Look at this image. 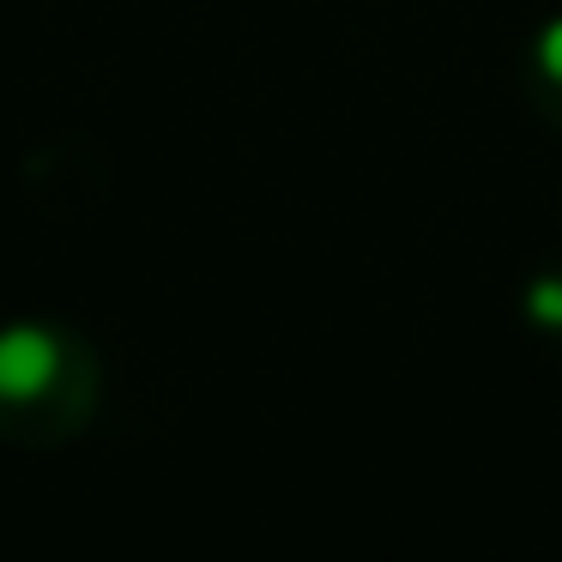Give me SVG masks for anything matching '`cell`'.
<instances>
[{"instance_id":"1","label":"cell","mask_w":562,"mask_h":562,"mask_svg":"<svg viewBox=\"0 0 562 562\" xmlns=\"http://www.w3.org/2000/svg\"><path fill=\"white\" fill-rule=\"evenodd\" d=\"M98 412V357L74 327L13 321L0 327V441L55 448Z\"/></svg>"},{"instance_id":"2","label":"cell","mask_w":562,"mask_h":562,"mask_svg":"<svg viewBox=\"0 0 562 562\" xmlns=\"http://www.w3.org/2000/svg\"><path fill=\"white\" fill-rule=\"evenodd\" d=\"M526 98L544 115L550 127H562V19H550L532 43V61H526Z\"/></svg>"},{"instance_id":"3","label":"cell","mask_w":562,"mask_h":562,"mask_svg":"<svg viewBox=\"0 0 562 562\" xmlns=\"http://www.w3.org/2000/svg\"><path fill=\"white\" fill-rule=\"evenodd\" d=\"M526 315H532L538 327H562V272L532 279V291H526Z\"/></svg>"}]
</instances>
